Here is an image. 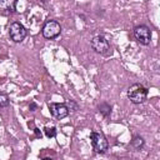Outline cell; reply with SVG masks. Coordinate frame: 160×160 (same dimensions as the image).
<instances>
[{"mask_svg": "<svg viewBox=\"0 0 160 160\" xmlns=\"http://www.w3.org/2000/svg\"><path fill=\"white\" fill-rule=\"evenodd\" d=\"M148 94H149V90L142 84H132L126 91L128 99L136 105L145 102V100L148 99Z\"/></svg>", "mask_w": 160, "mask_h": 160, "instance_id": "1", "label": "cell"}, {"mask_svg": "<svg viewBox=\"0 0 160 160\" xmlns=\"http://www.w3.org/2000/svg\"><path fill=\"white\" fill-rule=\"evenodd\" d=\"M90 46L96 54H100L102 56H109L112 52L109 40L104 35H95L90 41Z\"/></svg>", "mask_w": 160, "mask_h": 160, "instance_id": "2", "label": "cell"}, {"mask_svg": "<svg viewBox=\"0 0 160 160\" xmlns=\"http://www.w3.org/2000/svg\"><path fill=\"white\" fill-rule=\"evenodd\" d=\"M90 140H91L92 149L96 154H105L106 152V150L109 148V142H108V140L102 132L91 131L90 132Z\"/></svg>", "mask_w": 160, "mask_h": 160, "instance_id": "3", "label": "cell"}, {"mask_svg": "<svg viewBox=\"0 0 160 160\" xmlns=\"http://www.w3.org/2000/svg\"><path fill=\"white\" fill-rule=\"evenodd\" d=\"M41 34L48 40L56 39L61 34V25H60V22H58L56 20H48L44 24L42 29H41Z\"/></svg>", "mask_w": 160, "mask_h": 160, "instance_id": "4", "label": "cell"}, {"mask_svg": "<svg viewBox=\"0 0 160 160\" xmlns=\"http://www.w3.org/2000/svg\"><path fill=\"white\" fill-rule=\"evenodd\" d=\"M28 35V30L25 29V26L19 22V21H14L10 24L9 26V36L14 42H21Z\"/></svg>", "mask_w": 160, "mask_h": 160, "instance_id": "5", "label": "cell"}, {"mask_svg": "<svg viewBox=\"0 0 160 160\" xmlns=\"http://www.w3.org/2000/svg\"><path fill=\"white\" fill-rule=\"evenodd\" d=\"M134 38L140 45H149L151 41V30L146 25H138L134 28Z\"/></svg>", "mask_w": 160, "mask_h": 160, "instance_id": "6", "label": "cell"}, {"mask_svg": "<svg viewBox=\"0 0 160 160\" xmlns=\"http://www.w3.org/2000/svg\"><path fill=\"white\" fill-rule=\"evenodd\" d=\"M49 111L55 119H64L69 115V109L68 105L64 102H50L49 105Z\"/></svg>", "mask_w": 160, "mask_h": 160, "instance_id": "7", "label": "cell"}, {"mask_svg": "<svg viewBox=\"0 0 160 160\" xmlns=\"http://www.w3.org/2000/svg\"><path fill=\"white\" fill-rule=\"evenodd\" d=\"M130 144H131V146L135 150H141L144 148V145H145V140L140 135H134L132 139H131V141H130Z\"/></svg>", "mask_w": 160, "mask_h": 160, "instance_id": "8", "label": "cell"}, {"mask_svg": "<svg viewBox=\"0 0 160 160\" xmlns=\"http://www.w3.org/2000/svg\"><path fill=\"white\" fill-rule=\"evenodd\" d=\"M98 110L99 112L104 116V118H109L110 114H111V106L108 104V102H101L98 105Z\"/></svg>", "mask_w": 160, "mask_h": 160, "instance_id": "9", "label": "cell"}, {"mask_svg": "<svg viewBox=\"0 0 160 160\" xmlns=\"http://www.w3.org/2000/svg\"><path fill=\"white\" fill-rule=\"evenodd\" d=\"M44 132H45L46 138H54L56 135V128L55 126H45Z\"/></svg>", "mask_w": 160, "mask_h": 160, "instance_id": "10", "label": "cell"}, {"mask_svg": "<svg viewBox=\"0 0 160 160\" xmlns=\"http://www.w3.org/2000/svg\"><path fill=\"white\" fill-rule=\"evenodd\" d=\"M10 101H9V98L6 94H0V108H6L9 106Z\"/></svg>", "mask_w": 160, "mask_h": 160, "instance_id": "11", "label": "cell"}, {"mask_svg": "<svg viewBox=\"0 0 160 160\" xmlns=\"http://www.w3.org/2000/svg\"><path fill=\"white\" fill-rule=\"evenodd\" d=\"M68 109H69V112H70V110H71L72 112L76 111V110H78V105H76V102L72 101V100H70V102H69V105H68Z\"/></svg>", "mask_w": 160, "mask_h": 160, "instance_id": "12", "label": "cell"}, {"mask_svg": "<svg viewBox=\"0 0 160 160\" xmlns=\"http://www.w3.org/2000/svg\"><path fill=\"white\" fill-rule=\"evenodd\" d=\"M29 109H30V111H35V110L38 109V105H36L35 102H30V105H29Z\"/></svg>", "mask_w": 160, "mask_h": 160, "instance_id": "13", "label": "cell"}, {"mask_svg": "<svg viewBox=\"0 0 160 160\" xmlns=\"http://www.w3.org/2000/svg\"><path fill=\"white\" fill-rule=\"evenodd\" d=\"M34 131H35V136H36V138H41V132L39 131V129H38V128H35V129H34Z\"/></svg>", "mask_w": 160, "mask_h": 160, "instance_id": "14", "label": "cell"}, {"mask_svg": "<svg viewBox=\"0 0 160 160\" xmlns=\"http://www.w3.org/2000/svg\"><path fill=\"white\" fill-rule=\"evenodd\" d=\"M41 160H52L51 158H44V159H41Z\"/></svg>", "mask_w": 160, "mask_h": 160, "instance_id": "15", "label": "cell"}]
</instances>
